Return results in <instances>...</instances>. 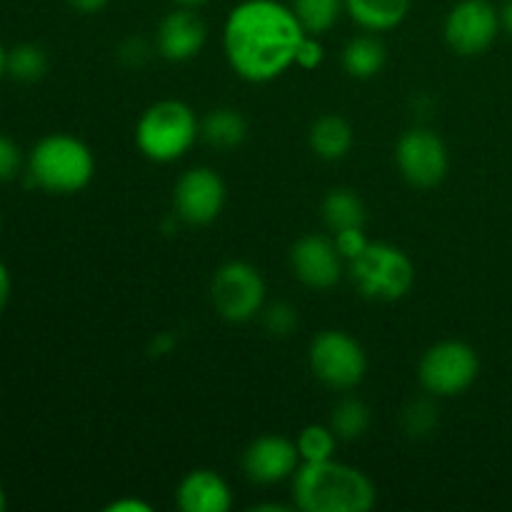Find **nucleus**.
Instances as JSON below:
<instances>
[{"mask_svg":"<svg viewBox=\"0 0 512 512\" xmlns=\"http://www.w3.org/2000/svg\"><path fill=\"white\" fill-rule=\"evenodd\" d=\"M305 28L293 8L278 0H243L223 25L225 60L248 83H273L295 65Z\"/></svg>","mask_w":512,"mask_h":512,"instance_id":"obj_1","label":"nucleus"},{"mask_svg":"<svg viewBox=\"0 0 512 512\" xmlns=\"http://www.w3.org/2000/svg\"><path fill=\"white\" fill-rule=\"evenodd\" d=\"M293 505L303 512H370L378 488L360 468L338 460L303 463L290 478Z\"/></svg>","mask_w":512,"mask_h":512,"instance_id":"obj_2","label":"nucleus"},{"mask_svg":"<svg viewBox=\"0 0 512 512\" xmlns=\"http://www.w3.org/2000/svg\"><path fill=\"white\" fill-rule=\"evenodd\" d=\"M25 170L35 188L53 195H75L95 178V155L70 133H50L30 148Z\"/></svg>","mask_w":512,"mask_h":512,"instance_id":"obj_3","label":"nucleus"},{"mask_svg":"<svg viewBox=\"0 0 512 512\" xmlns=\"http://www.w3.org/2000/svg\"><path fill=\"white\" fill-rule=\"evenodd\" d=\"M200 138V120L188 103L165 98L145 108L135 125V145L148 160L160 165L183 158Z\"/></svg>","mask_w":512,"mask_h":512,"instance_id":"obj_4","label":"nucleus"},{"mask_svg":"<svg viewBox=\"0 0 512 512\" xmlns=\"http://www.w3.org/2000/svg\"><path fill=\"white\" fill-rule=\"evenodd\" d=\"M348 273L358 293L368 300L395 303L403 300L415 285L413 258L390 243H373L348 263Z\"/></svg>","mask_w":512,"mask_h":512,"instance_id":"obj_5","label":"nucleus"},{"mask_svg":"<svg viewBox=\"0 0 512 512\" xmlns=\"http://www.w3.org/2000/svg\"><path fill=\"white\" fill-rule=\"evenodd\" d=\"M308 363L315 378L330 390L348 393L368 375V355L363 345L345 330H323L310 340Z\"/></svg>","mask_w":512,"mask_h":512,"instance_id":"obj_6","label":"nucleus"},{"mask_svg":"<svg viewBox=\"0 0 512 512\" xmlns=\"http://www.w3.org/2000/svg\"><path fill=\"white\" fill-rule=\"evenodd\" d=\"M480 375V358L465 340H440L430 345L418 363V380L433 398H455L473 388Z\"/></svg>","mask_w":512,"mask_h":512,"instance_id":"obj_7","label":"nucleus"},{"mask_svg":"<svg viewBox=\"0 0 512 512\" xmlns=\"http://www.w3.org/2000/svg\"><path fill=\"white\" fill-rule=\"evenodd\" d=\"M263 273L245 260H228L210 278V303L228 323H250L265 308Z\"/></svg>","mask_w":512,"mask_h":512,"instance_id":"obj_8","label":"nucleus"},{"mask_svg":"<svg viewBox=\"0 0 512 512\" xmlns=\"http://www.w3.org/2000/svg\"><path fill=\"white\" fill-rule=\"evenodd\" d=\"M395 163H398L400 175L413 188H435L448 175V145L435 130L415 125L400 135L398 145H395Z\"/></svg>","mask_w":512,"mask_h":512,"instance_id":"obj_9","label":"nucleus"},{"mask_svg":"<svg viewBox=\"0 0 512 512\" xmlns=\"http://www.w3.org/2000/svg\"><path fill=\"white\" fill-rule=\"evenodd\" d=\"M500 30V10L490 0H458L445 15L443 25L445 43L460 58L483 55Z\"/></svg>","mask_w":512,"mask_h":512,"instance_id":"obj_10","label":"nucleus"},{"mask_svg":"<svg viewBox=\"0 0 512 512\" xmlns=\"http://www.w3.org/2000/svg\"><path fill=\"white\" fill-rule=\"evenodd\" d=\"M225 198H228V190L213 168H205V165L190 168L175 183V218L183 220L185 225H210L223 213Z\"/></svg>","mask_w":512,"mask_h":512,"instance_id":"obj_11","label":"nucleus"},{"mask_svg":"<svg viewBox=\"0 0 512 512\" xmlns=\"http://www.w3.org/2000/svg\"><path fill=\"white\" fill-rule=\"evenodd\" d=\"M343 263L345 258L328 235H303L290 248V270L300 283L313 290L335 288L343 280Z\"/></svg>","mask_w":512,"mask_h":512,"instance_id":"obj_12","label":"nucleus"},{"mask_svg":"<svg viewBox=\"0 0 512 512\" xmlns=\"http://www.w3.org/2000/svg\"><path fill=\"white\" fill-rule=\"evenodd\" d=\"M303 465L295 440L285 435H260L245 448L243 473L255 485H278L295 475Z\"/></svg>","mask_w":512,"mask_h":512,"instance_id":"obj_13","label":"nucleus"},{"mask_svg":"<svg viewBox=\"0 0 512 512\" xmlns=\"http://www.w3.org/2000/svg\"><path fill=\"white\" fill-rule=\"evenodd\" d=\"M205 40H208L205 20L195 13V8L178 5L160 20L158 33H155V50L170 63H185L205 48Z\"/></svg>","mask_w":512,"mask_h":512,"instance_id":"obj_14","label":"nucleus"},{"mask_svg":"<svg viewBox=\"0 0 512 512\" xmlns=\"http://www.w3.org/2000/svg\"><path fill=\"white\" fill-rule=\"evenodd\" d=\"M175 503L183 512H228L233 508V490L215 470H190L175 490Z\"/></svg>","mask_w":512,"mask_h":512,"instance_id":"obj_15","label":"nucleus"},{"mask_svg":"<svg viewBox=\"0 0 512 512\" xmlns=\"http://www.w3.org/2000/svg\"><path fill=\"white\" fill-rule=\"evenodd\" d=\"M345 13L365 33H388L408 18L410 0H345Z\"/></svg>","mask_w":512,"mask_h":512,"instance_id":"obj_16","label":"nucleus"},{"mask_svg":"<svg viewBox=\"0 0 512 512\" xmlns=\"http://www.w3.org/2000/svg\"><path fill=\"white\" fill-rule=\"evenodd\" d=\"M310 150L318 155L320 160H328V163H335V160H343L345 155L353 150L355 133L350 128V123L340 115L328 113L320 115L313 125H310L308 133Z\"/></svg>","mask_w":512,"mask_h":512,"instance_id":"obj_17","label":"nucleus"},{"mask_svg":"<svg viewBox=\"0 0 512 512\" xmlns=\"http://www.w3.org/2000/svg\"><path fill=\"white\" fill-rule=\"evenodd\" d=\"M200 138L215 150H235L248 138V123L235 108H213L200 120Z\"/></svg>","mask_w":512,"mask_h":512,"instance_id":"obj_18","label":"nucleus"},{"mask_svg":"<svg viewBox=\"0 0 512 512\" xmlns=\"http://www.w3.org/2000/svg\"><path fill=\"white\" fill-rule=\"evenodd\" d=\"M385 45L378 33H365L350 40L343 50V68L350 78L370 80L385 68Z\"/></svg>","mask_w":512,"mask_h":512,"instance_id":"obj_19","label":"nucleus"},{"mask_svg":"<svg viewBox=\"0 0 512 512\" xmlns=\"http://www.w3.org/2000/svg\"><path fill=\"white\" fill-rule=\"evenodd\" d=\"M323 220L333 233L345 228H363L365 218V205L360 200V195L350 188H333L328 190V195L323 198Z\"/></svg>","mask_w":512,"mask_h":512,"instance_id":"obj_20","label":"nucleus"},{"mask_svg":"<svg viewBox=\"0 0 512 512\" xmlns=\"http://www.w3.org/2000/svg\"><path fill=\"white\" fill-rule=\"evenodd\" d=\"M290 8L298 15L305 33L323 35L333 30L340 15L345 13V0H293Z\"/></svg>","mask_w":512,"mask_h":512,"instance_id":"obj_21","label":"nucleus"},{"mask_svg":"<svg viewBox=\"0 0 512 512\" xmlns=\"http://www.w3.org/2000/svg\"><path fill=\"white\" fill-rule=\"evenodd\" d=\"M50 68L48 53L35 43H20L8 50V65L5 75H10L18 83H38L45 78Z\"/></svg>","mask_w":512,"mask_h":512,"instance_id":"obj_22","label":"nucleus"},{"mask_svg":"<svg viewBox=\"0 0 512 512\" xmlns=\"http://www.w3.org/2000/svg\"><path fill=\"white\" fill-rule=\"evenodd\" d=\"M370 408L360 398H343L330 413V428L338 440H360L370 430Z\"/></svg>","mask_w":512,"mask_h":512,"instance_id":"obj_23","label":"nucleus"},{"mask_svg":"<svg viewBox=\"0 0 512 512\" xmlns=\"http://www.w3.org/2000/svg\"><path fill=\"white\" fill-rule=\"evenodd\" d=\"M338 435L333 433L330 425H305L295 438L298 453L303 463H323V460L335 458V448H338Z\"/></svg>","mask_w":512,"mask_h":512,"instance_id":"obj_24","label":"nucleus"},{"mask_svg":"<svg viewBox=\"0 0 512 512\" xmlns=\"http://www.w3.org/2000/svg\"><path fill=\"white\" fill-rule=\"evenodd\" d=\"M440 423L438 405L433 403V395L430 398H413L400 413V425H403L405 433L410 438H428Z\"/></svg>","mask_w":512,"mask_h":512,"instance_id":"obj_25","label":"nucleus"},{"mask_svg":"<svg viewBox=\"0 0 512 512\" xmlns=\"http://www.w3.org/2000/svg\"><path fill=\"white\" fill-rule=\"evenodd\" d=\"M260 318H263L265 333L273 335V338H290L300 323L298 308H295L293 303H288V300H278V303L265 305Z\"/></svg>","mask_w":512,"mask_h":512,"instance_id":"obj_26","label":"nucleus"},{"mask_svg":"<svg viewBox=\"0 0 512 512\" xmlns=\"http://www.w3.org/2000/svg\"><path fill=\"white\" fill-rule=\"evenodd\" d=\"M25 168V155L10 135L0 133V183L15 180Z\"/></svg>","mask_w":512,"mask_h":512,"instance_id":"obj_27","label":"nucleus"},{"mask_svg":"<svg viewBox=\"0 0 512 512\" xmlns=\"http://www.w3.org/2000/svg\"><path fill=\"white\" fill-rule=\"evenodd\" d=\"M115 58H118L120 65H125V68H143V65L153 58V48H150L148 40L133 35V38L120 40L118 48H115Z\"/></svg>","mask_w":512,"mask_h":512,"instance_id":"obj_28","label":"nucleus"},{"mask_svg":"<svg viewBox=\"0 0 512 512\" xmlns=\"http://www.w3.org/2000/svg\"><path fill=\"white\" fill-rule=\"evenodd\" d=\"M333 240H335V245H338V253L345 258V263H350V260L358 258V255L370 245L368 235H365L363 228L338 230V233L333 235Z\"/></svg>","mask_w":512,"mask_h":512,"instance_id":"obj_29","label":"nucleus"},{"mask_svg":"<svg viewBox=\"0 0 512 512\" xmlns=\"http://www.w3.org/2000/svg\"><path fill=\"white\" fill-rule=\"evenodd\" d=\"M325 60V48L320 43V35L305 33V38L300 40L298 53H295V65L303 70H315L320 68Z\"/></svg>","mask_w":512,"mask_h":512,"instance_id":"obj_30","label":"nucleus"},{"mask_svg":"<svg viewBox=\"0 0 512 512\" xmlns=\"http://www.w3.org/2000/svg\"><path fill=\"white\" fill-rule=\"evenodd\" d=\"M105 512H153V505L140 498H118L105 505Z\"/></svg>","mask_w":512,"mask_h":512,"instance_id":"obj_31","label":"nucleus"},{"mask_svg":"<svg viewBox=\"0 0 512 512\" xmlns=\"http://www.w3.org/2000/svg\"><path fill=\"white\" fill-rule=\"evenodd\" d=\"M175 343H178V338H175V333H170V330H163V333H158L153 338V343H150V355L153 358H163V355H170L175 350Z\"/></svg>","mask_w":512,"mask_h":512,"instance_id":"obj_32","label":"nucleus"},{"mask_svg":"<svg viewBox=\"0 0 512 512\" xmlns=\"http://www.w3.org/2000/svg\"><path fill=\"white\" fill-rule=\"evenodd\" d=\"M10 293H13V278H10V270L8 265L0 260V313L8 308L10 303Z\"/></svg>","mask_w":512,"mask_h":512,"instance_id":"obj_33","label":"nucleus"},{"mask_svg":"<svg viewBox=\"0 0 512 512\" xmlns=\"http://www.w3.org/2000/svg\"><path fill=\"white\" fill-rule=\"evenodd\" d=\"M68 3H70V8L78 10V13L95 15V13H100V10H103L110 0H68Z\"/></svg>","mask_w":512,"mask_h":512,"instance_id":"obj_34","label":"nucleus"},{"mask_svg":"<svg viewBox=\"0 0 512 512\" xmlns=\"http://www.w3.org/2000/svg\"><path fill=\"white\" fill-rule=\"evenodd\" d=\"M253 512H290V510H298L295 505H283V503H258L250 508Z\"/></svg>","mask_w":512,"mask_h":512,"instance_id":"obj_35","label":"nucleus"},{"mask_svg":"<svg viewBox=\"0 0 512 512\" xmlns=\"http://www.w3.org/2000/svg\"><path fill=\"white\" fill-rule=\"evenodd\" d=\"M500 25L508 35H512V0H505L503 8H500Z\"/></svg>","mask_w":512,"mask_h":512,"instance_id":"obj_36","label":"nucleus"},{"mask_svg":"<svg viewBox=\"0 0 512 512\" xmlns=\"http://www.w3.org/2000/svg\"><path fill=\"white\" fill-rule=\"evenodd\" d=\"M5 65H8V50H5L3 40H0V78L5 75Z\"/></svg>","mask_w":512,"mask_h":512,"instance_id":"obj_37","label":"nucleus"},{"mask_svg":"<svg viewBox=\"0 0 512 512\" xmlns=\"http://www.w3.org/2000/svg\"><path fill=\"white\" fill-rule=\"evenodd\" d=\"M175 5H183V8H198V5H205L208 0H173Z\"/></svg>","mask_w":512,"mask_h":512,"instance_id":"obj_38","label":"nucleus"},{"mask_svg":"<svg viewBox=\"0 0 512 512\" xmlns=\"http://www.w3.org/2000/svg\"><path fill=\"white\" fill-rule=\"evenodd\" d=\"M5 505H8V498H5V490H3V485H0V512L5 510Z\"/></svg>","mask_w":512,"mask_h":512,"instance_id":"obj_39","label":"nucleus"},{"mask_svg":"<svg viewBox=\"0 0 512 512\" xmlns=\"http://www.w3.org/2000/svg\"><path fill=\"white\" fill-rule=\"evenodd\" d=\"M0 228H3V220H0Z\"/></svg>","mask_w":512,"mask_h":512,"instance_id":"obj_40","label":"nucleus"}]
</instances>
